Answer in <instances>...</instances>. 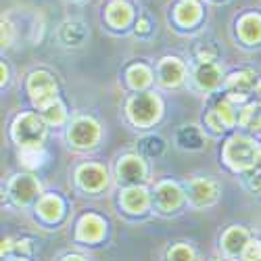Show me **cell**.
Listing matches in <instances>:
<instances>
[{
  "label": "cell",
  "mask_w": 261,
  "mask_h": 261,
  "mask_svg": "<svg viewBox=\"0 0 261 261\" xmlns=\"http://www.w3.org/2000/svg\"><path fill=\"white\" fill-rule=\"evenodd\" d=\"M259 157H261L259 146L247 136H234L224 146V161L238 171L253 167L259 161Z\"/></svg>",
  "instance_id": "6da1fadb"
},
{
  "label": "cell",
  "mask_w": 261,
  "mask_h": 261,
  "mask_svg": "<svg viewBox=\"0 0 261 261\" xmlns=\"http://www.w3.org/2000/svg\"><path fill=\"white\" fill-rule=\"evenodd\" d=\"M44 136H46L44 119L34 113H23L13 121V140L19 144V148L42 146Z\"/></svg>",
  "instance_id": "7a4b0ae2"
},
{
  "label": "cell",
  "mask_w": 261,
  "mask_h": 261,
  "mask_svg": "<svg viewBox=\"0 0 261 261\" xmlns=\"http://www.w3.org/2000/svg\"><path fill=\"white\" fill-rule=\"evenodd\" d=\"M127 115L134 125L150 127L161 115V100L155 94H136L127 102Z\"/></svg>",
  "instance_id": "3957f363"
},
{
  "label": "cell",
  "mask_w": 261,
  "mask_h": 261,
  "mask_svg": "<svg viewBox=\"0 0 261 261\" xmlns=\"http://www.w3.org/2000/svg\"><path fill=\"white\" fill-rule=\"evenodd\" d=\"M67 138L75 148H92L100 138V125L90 117H77L69 127Z\"/></svg>",
  "instance_id": "277c9868"
},
{
  "label": "cell",
  "mask_w": 261,
  "mask_h": 261,
  "mask_svg": "<svg viewBox=\"0 0 261 261\" xmlns=\"http://www.w3.org/2000/svg\"><path fill=\"white\" fill-rule=\"evenodd\" d=\"M28 92H30L32 100L38 107H46L48 102L57 100L55 98L57 84H55L50 73H46V71H34L30 75V80H28Z\"/></svg>",
  "instance_id": "5b68a950"
},
{
  "label": "cell",
  "mask_w": 261,
  "mask_h": 261,
  "mask_svg": "<svg viewBox=\"0 0 261 261\" xmlns=\"http://www.w3.org/2000/svg\"><path fill=\"white\" fill-rule=\"evenodd\" d=\"M188 194H190V201L194 207H209L220 197V186L207 178H199V180L190 182Z\"/></svg>",
  "instance_id": "8992f818"
},
{
  "label": "cell",
  "mask_w": 261,
  "mask_h": 261,
  "mask_svg": "<svg viewBox=\"0 0 261 261\" xmlns=\"http://www.w3.org/2000/svg\"><path fill=\"white\" fill-rule=\"evenodd\" d=\"M75 178H77V182L84 190H90V192H96V190L107 186V171L96 163L82 165L75 173Z\"/></svg>",
  "instance_id": "52a82bcc"
},
{
  "label": "cell",
  "mask_w": 261,
  "mask_h": 261,
  "mask_svg": "<svg viewBox=\"0 0 261 261\" xmlns=\"http://www.w3.org/2000/svg\"><path fill=\"white\" fill-rule=\"evenodd\" d=\"M184 192L176 182H161L155 190V201L161 211H176L182 205Z\"/></svg>",
  "instance_id": "ba28073f"
},
{
  "label": "cell",
  "mask_w": 261,
  "mask_h": 261,
  "mask_svg": "<svg viewBox=\"0 0 261 261\" xmlns=\"http://www.w3.org/2000/svg\"><path fill=\"white\" fill-rule=\"evenodd\" d=\"M159 84L165 86V88H173L178 86L182 80H184V73H186V67L184 63L176 57H165L161 63H159Z\"/></svg>",
  "instance_id": "9c48e42d"
},
{
  "label": "cell",
  "mask_w": 261,
  "mask_h": 261,
  "mask_svg": "<svg viewBox=\"0 0 261 261\" xmlns=\"http://www.w3.org/2000/svg\"><path fill=\"white\" fill-rule=\"evenodd\" d=\"M9 192H11V197H13V201L17 205H28L36 197V194L40 192V184L32 176H17L11 182Z\"/></svg>",
  "instance_id": "30bf717a"
},
{
  "label": "cell",
  "mask_w": 261,
  "mask_h": 261,
  "mask_svg": "<svg viewBox=\"0 0 261 261\" xmlns=\"http://www.w3.org/2000/svg\"><path fill=\"white\" fill-rule=\"evenodd\" d=\"M117 176L121 182L125 184H136L144 180L146 176V167H144V161L140 157H134V155H127L119 161L117 165Z\"/></svg>",
  "instance_id": "8fae6325"
},
{
  "label": "cell",
  "mask_w": 261,
  "mask_h": 261,
  "mask_svg": "<svg viewBox=\"0 0 261 261\" xmlns=\"http://www.w3.org/2000/svg\"><path fill=\"white\" fill-rule=\"evenodd\" d=\"M257 86V75L253 71H238L228 77V90H230V100H243L253 88Z\"/></svg>",
  "instance_id": "7c38bea8"
},
{
  "label": "cell",
  "mask_w": 261,
  "mask_h": 261,
  "mask_svg": "<svg viewBox=\"0 0 261 261\" xmlns=\"http://www.w3.org/2000/svg\"><path fill=\"white\" fill-rule=\"evenodd\" d=\"M201 17H203V7L199 0H180L176 9H173V19H176V23L182 28L197 25Z\"/></svg>",
  "instance_id": "4fadbf2b"
},
{
  "label": "cell",
  "mask_w": 261,
  "mask_h": 261,
  "mask_svg": "<svg viewBox=\"0 0 261 261\" xmlns=\"http://www.w3.org/2000/svg\"><path fill=\"white\" fill-rule=\"evenodd\" d=\"M236 32L247 44H257V42H261V15L259 13L243 15L236 23Z\"/></svg>",
  "instance_id": "5bb4252c"
},
{
  "label": "cell",
  "mask_w": 261,
  "mask_h": 261,
  "mask_svg": "<svg viewBox=\"0 0 261 261\" xmlns=\"http://www.w3.org/2000/svg\"><path fill=\"white\" fill-rule=\"evenodd\" d=\"M105 17H107V23L111 28L121 30V28L129 25V21L134 17V9L129 3H125V0H113V3H109Z\"/></svg>",
  "instance_id": "9a60e30c"
},
{
  "label": "cell",
  "mask_w": 261,
  "mask_h": 261,
  "mask_svg": "<svg viewBox=\"0 0 261 261\" xmlns=\"http://www.w3.org/2000/svg\"><path fill=\"white\" fill-rule=\"evenodd\" d=\"M105 236V222L100 220L98 215L88 213L84 215L80 224H77V238L86 243H96Z\"/></svg>",
  "instance_id": "2e32d148"
},
{
  "label": "cell",
  "mask_w": 261,
  "mask_h": 261,
  "mask_svg": "<svg viewBox=\"0 0 261 261\" xmlns=\"http://www.w3.org/2000/svg\"><path fill=\"white\" fill-rule=\"evenodd\" d=\"M86 38H88V30L82 21H67L59 30V40L65 46H82Z\"/></svg>",
  "instance_id": "e0dca14e"
},
{
  "label": "cell",
  "mask_w": 261,
  "mask_h": 261,
  "mask_svg": "<svg viewBox=\"0 0 261 261\" xmlns=\"http://www.w3.org/2000/svg\"><path fill=\"white\" fill-rule=\"evenodd\" d=\"M194 82L203 90H213L222 82V69L215 63H199V67L194 69Z\"/></svg>",
  "instance_id": "ac0fdd59"
},
{
  "label": "cell",
  "mask_w": 261,
  "mask_h": 261,
  "mask_svg": "<svg viewBox=\"0 0 261 261\" xmlns=\"http://www.w3.org/2000/svg\"><path fill=\"white\" fill-rule=\"evenodd\" d=\"M121 205L129 213H142L148 207V192L142 186H132L121 192Z\"/></svg>",
  "instance_id": "d6986e66"
},
{
  "label": "cell",
  "mask_w": 261,
  "mask_h": 261,
  "mask_svg": "<svg viewBox=\"0 0 261 261\" xmlns=\"http://www.w3.org/2000/svg\"><path fill=\"white\" fill-rule=\"evenodd\" d=\"M249 245V234L247 230L243 228H230L226 234H224V249L230 253V255H238L243 253Z\"/></svg>",
  "instance_id": "ffe728a7"
},
{
  "label": "cell",
  "mask_w": 261,
  "mask_h": 261,
  "mask_svg": "<svg viewBox=\"0 0 261 261\" xmlns=\"http://www.w3.org/2000/svg\"><path fill=\"white\" fill-rule=\"evenodd\" d=\"M38 213L44 217L46 222H55L63 215V201L55 194H46V197H42L40 203H38Z\"/></svg>",
  "instance_id": "44dd1931"
},
{
  "label": "cell",
  "mask_w": 261,
  "mask_h": 261,
  "mask_svg": "<svg viewBox=\"0 0 261 261\" xmlns=\"http://www.w3.org/2000/svg\"><path fill=\"white\" fill-rule=\"evenodd\" d=\"M153 82V71H150L146 65L138 63V65H132V67L127 69V84L132 86L134 90H142L146 86Z\"/></svg>",
  "instance_id": "7402d4cb"
},
{
  "label": "cell",
  "mask_w": 261,
  "mask_h": 261,
  "mask_svg": "<svg viewBox=\"0 0 261 261\" xmlns=\"http://www.w3.org/2000/svg\"><path fill=\"white\" fill-rule=\"evenodd\" d=\"M176 140H178V144L182 146V148H201L203 146V136H201V132L194 125H186V127H182L180 132H178V136H176Z\"/></svg>",
  "instance_id": "603a6c76"
},
{
  "label": "cell",
  "mask_w": 261,
  "mask_h": 261,
  "mask_svg": "<svg viewBox=\"0 0 261 261\" xmlns=\"http://www.w3.org/2000/svg\"><path fill=\"white\" fill-rule=\"evenodd\" d=\"M238 123L247 129H261V105H247L238 115Z\"/></svg>",
  "instance_id": "cb8c5ba5"
},
{
  "label": "cell",
  "mask_w": 261,
  "mask_h": 261,
  "mask_svg": "<svg viewBox=\"0 0 261 261\" xmlns=\"http://www.w3.org/2000/svg\"><path fill=\"white\" fill-rule=\"evenodd\" d=\"M213 113H215L217 119L222 121L224 127H232L236 123V109H234V102L230 98H224V100L217 102L215 109H213Z\"/></svg>",
  "instance_id": "d4e9b609"
},
{
  "label": "cell",
  "mask_w": 261,
  "mask_h": 261,
  "mask_svg": "<svg viewBox=\"0 0 261 261\" xmlns=\"http://www.w3.org/2000/svg\"><path fill=\"white\" fill-rule=\"evenodd\" d=\"M65 115H67L65 113V107L59 100H53L46 107H42V119L50 125H61L65 121Z\"/></svg>",
  "instance_id": "484cf974"
},
{
  "label": "cell",
  "mask_w": 261,
  "mask_h": 261,
  "mask_svg": "<svg viewBox=\"0 0 261 261\" xmlns=\"http://www.w3.org/2000/svg\"><path fill=\"white\" fill-rule=\"evenodd\" d=\"M21 161H23V165L28 167H38L42 163V159H44V150H42V146H32V148H21Z\"/></svg>",
  "instance_id": "4316f807"
},
{
  "label": "cell",
  "mask_w": 261,
  "mask_h": 261,
  "mask_svg": "<svg viewBox=\"0 0 261 261\" xmlns=\"http://www.w3.org/2000/svg\"><path fill=\"white\" fill-rule=\"evenodd\" d=\"M169 261H194V253L188 245H176L169 251Z\"/></svg>",
  "instance_id": "83f0119b"
},
{
  "label": "cell",
  "mask_w": 261,
  "mask_h": 261,
  "mask_svg": "<svg viewBox=\"0 0 261 261\" xmlns=\"http://www.w3.org/2000/svg\"><path fill=\"white\" fill-rule=\"evenodd\" d=\"M163 140L161 138H157V136H150V138H144L142 140V150L146 155H150V157H155V155H159L161 150H163Z\"/></svg>",
  "instance_id": "f1b7e54d"
},
{
  "label": "cell",
  "mask_w": 261,
  "mask_h": 261,
  "mask_svg": "<svg viewBox=\"0 0 261 261\" xmlns=\"http://www.w3.org/2000/svg\"><path fill=\"white\" fill-rule=\"evenodd\" d=\"M245 261H261V243H249L243 251Z\"/></svg>",
  "instance_id": "f546056e"
},
{
  "label": "cell",
  "mask_w": 261,
  "mask_h": 261,
  "mask_svg": "<svg viewBox=\"0 0 261 261\" xmlns=\"http://www.w3.org/2000/svg\"><path fill=\"white\" fill-rule=\"evenodd\" d=\"M13 42V25L9 21H3V46H11Z\"/></svg>",
  "instance_id": "4dcf8cb0"
},
{
  "label": "cell",
  "mask_w": 261,
  "mask_h": 261,
  "mask_svg": "<svg viewBox=\"0 0 261 261\" xmlns=\"http://www.w3.org/2000/svg\"><path fill=\"white\" fill-rule=\"evenodd\" d=\"M148 30H150V28H148V19H146V17H142V19L138 21V23H136V32H138V34H146Z\"/></svg>",
  "instance_id": "1f68e13d"
},
{
  "label": "cell",
  "mask_w": 261,
  "mask_h": 261,
  "mask_svg": "<svg viewBox=\"0 0 261 261\" xmlns=\"http://www.w3.org/2000/svg\"><path fill=\"white\" fill-rule=\"evenodd\" d=\"M251 188H253L255 192H259V194H261V171L253 176V180H251Z\"/></svg>",
  "instance_id": "d6a6232c"
},
{
  "label": "cell",
  "mask_w": 261,
  "mask_h": 261,
  "mask_svg": "<svg viewBox=\"0 0 261 261\" xmlns=\"http://www.w3.org/2000/svg\"><path fill=\"white\" fill-rule=\"evenodd\" d=\"M255 98H257V105H261V82L255 86Z\"/></svg>",
  "instance_id": "836d02e7"
},
{
  "label": "cell",
  "mask_w": 261,
  "mask_h": 261,
  "mask_svg": "<svg viewBox=\"0 0 261 261\" xmlns=\"http://www.w3.org/2000/svg\"><path fill=\"white\" fill-rule=\"evenodd\" d=\"M65 261H84V259H82V257H77V255H71V257H67Z\"/></svg>",
  "instance_id": "e575fe53"
},
{
  "label": "cell",
  "mask_w": 261,
  "mask_h": 261,
  "mask_svg": "<svg viewBox=\"0 0 261 261\" xmlns=\"http://www.w3.org/2000/svg\"><path fill=\"white\" fill-rule=\"evenodd\" d=\"M7 82V67H5V65H3V84Z\"/></svg>",
  "instance_id": "d590c367"
},
{
  "label": "cell",
  "mask_w": 261,
  "mask_h": 261,
  "mask_svg": "<svg viewBox=\"0 0 261 261\" xmlns=\"http://www.w3.org/2000/svg\"><path fill=\"white\" fill-rule=\"evenodd\" d=\"M13 261H23V259H13Z\"/></svg>",
  "instance_id": "8d00e7d4"
}]
</instances>
